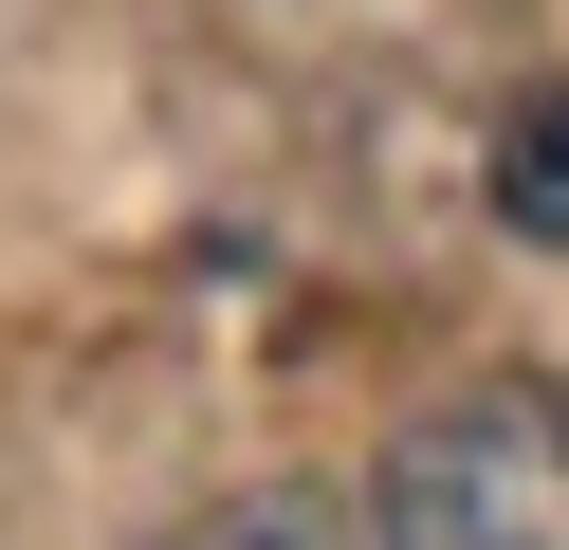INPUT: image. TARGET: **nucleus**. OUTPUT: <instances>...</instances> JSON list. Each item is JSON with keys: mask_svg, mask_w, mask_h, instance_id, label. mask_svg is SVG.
<instances>
[{"mask_svg": "<svg viewBox=\"0 0 569 550\" xmlns=\"http://www.w3.org/2000/svg\"><path fill=\"white\" fill-rule=\"evenodd\" d=\"M368 550H569V386H478L386 440Z\"/></svg>", "mask_w": 569, "mask_h": 550, "instance_id": "obj_1", "label": "nucleus"}, {"mask_svg": "<svg viewBox=\"0 0 569 550\" xmlns=\"http://www.w3.org/2000/svg\"><path fill=\"white\" fill-rule=\"evenodd\" d=\"M496 220H515V239H551V257H569V92H532L515 129H496Z\"/></svg>", "mask_w": 569, "mask_h": 550, "instance_id": "obj_2", "label": "nucleus"}, {"mask_svg": "<svg viewBox=\"0 0 569 550\" xmlns=\"http://www.w3.org/2000/svg\"><path fill=\"white\" fill-rule=\"evenodd\" d=\"M184 550H331V513H312V496H258V513H221V532H184Z\"/></svg>", "mask_w": 569, "mask_h": 550, "instance_id": "obj_3", "label": "nucleus"}]
</instances>
